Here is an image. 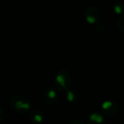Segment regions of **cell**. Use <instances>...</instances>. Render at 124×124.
I'll list each match as a JSON object with an SVG mask.
<instances>
[]
</instances>
